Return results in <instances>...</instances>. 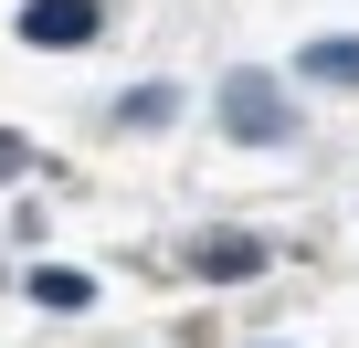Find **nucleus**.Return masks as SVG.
Instances as JSON below:
<instances>
[{"mask_svg": "<svg viewBox=\"0 0 359 348\" xmlns=\"http://www.w3.org/2000/svg\"><path fill=\"white\" fill-rule=\"evenodd\" d=\"M222 127H233L243 148H285V137H296V116H285V85L233 64V74H222Z\"/></svg>", "mask_w": 359, "mask_h": 348, "instance_id": "1", "label": "nucleus"}, {"mask_svg": "<svg viewBox=\"0 0 359 348\" xmlns=\"http://www.w3.org/2000/svg\"><path fill=\"white\" fill-rule=\"evenodd\" d=\"M95 32H106L95 0H32V11H22V43H32V53H74V43H95Z\"/></svg>", "mask_w": 359, "mask_h": 348, "instance_id": "2", "label": "nucleus"}, {"mask_svg": "<svg viewBox=\"0 0 359 348\" xmlns=\"http://www.w3.org/2000/svg\"><path fill=\"white\" fill-rule=\"evenodd\" d=\"M32 306H53V316H85V306H95V274H85V264H43V274H32Z\"/></svg>", "mask_w": 359, "mask_h": 348, "instance_id": "3", "label": "nucleus"}, {"mask_svg": "<svg viewBox=\"0 0 359 348\" xmlns=\"http://www.w3.org/2000/svg\"><path fill=\"white\" fill-rule=\"evenodd\" d=\"M296 74H306V85H359V32H327V43H306V53H296Z\"/></svg>", "mask_w": 359, "mask_h": 348, "instance_id": "4", "label": "nucleus"}, {"mask_svg": "<svg viewBox=\"0 0 359 348\" xmlns=\"http://www.w3.org/2000/svg\"><path fill=\"white\" fill-rule=\"evenodd\" d=\"M169 116H180V85H137V95H116V127H127V137H158Z\"/></svg>", "mask_w": 359, "mask_h": 348, "instance_id": "5", "label": "nucleus"}, {"mask_svg": "<svg viewBox=\"0 0 359 348\" xmlns=\"http://www.w3.org/2000/svg\"><path fill=\"white\" fill-rule=\"evenodd\" d=\"M191 264H201V274H254V264H264V243H243V232H201V243H191Z\"/></svg>", "mask_w": 359, "mask_h": 348, "instance_id": "6", "label": "nucleus"}, {"mask_svg": "<svg viewBox=\"0 0 359 348\" xmlns=\"http://www.w3.org/2000/svg\"><path fill=\"white\" fill-rule=\"evenodd\" d=\"M22 158H32V148H22V137H0V180H11V169H22Z\"/></svg>", "mask_w": 359, "mask_h": 348, "instance_id": "7", "label": "nucleus"}]
</instances>
